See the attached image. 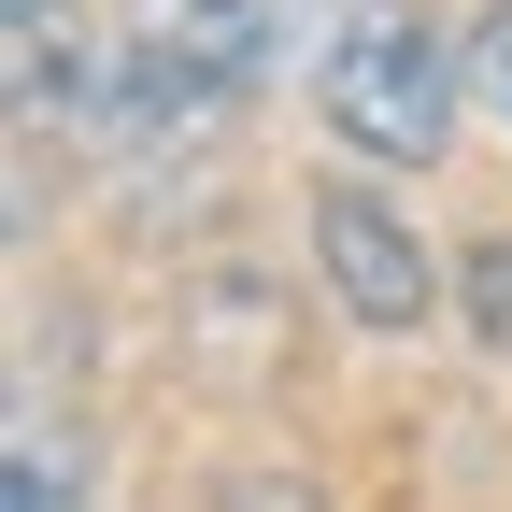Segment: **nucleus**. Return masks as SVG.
Segmentation results:
<instances>
[{"mask_svg":"<svg viewBox=\"0 0 512 512\" xmlns=\"http://www.w3.org/2000/svg\"><path fill=\"white\" fill-rule=\"evenodd\" d=\"M299 57H313V114L342 157L427 171L456 143V43L413 0H299Z\"/></svg>","mask_w":512,"mask_h":512,"instance_id":"obj_1","label":"nucleus"},{"mask_svg":"<svg viewBox=\"0 0 512 512\" xmlns=\"http://www.w3.org/2000/svg\"><path fill=\"white\" fill-rule=\"evenodd\" d=\"M313 271H328V299L356 313L370 342H413L441 299H456V271L427 256V228L399 200H370V185H313Z\"/></svg>","mask_w":512,"mask_h":512,"instance_id":"obj_2","label":"nucleus"},{"mask_svg":"<svg viewBox=\"0 0 512 512\" xmlns=\"http://www.w3.org/2000/svg\"><path fill=\"white\" fill-rule=\"evenodd\" d=\"M114 29L143 57H171V72H200V86H256L285 43V0H128Z\"/></svg>","mask_w":512,"mask_h":512,"instance_id":"obj_3","label":"nucleus"},{"mask_svg":"<svg viewBox=\"0 0 512 512\" xmlns=\"http://www.w3.org/2000/svg\"><path fill=\"white\" fill-rule=\"evenodd\" d=\"M456 313H470L484 356H512V242H470L456 256Z\"/></svg>","mask_w":512,"mask_h":512,"instance_id":"obj_4","label":"nucleus"},{"mask_svg":"<svg viewBox=\"0 0 512 512\" xmlns=\"http://www.w3.org/2000/svg\"><path fill=\"white\" fill-rule=\"evenodd\" d=\"M470 72H484V100L512 114V0H498V15H484V29H470Z\"/></svg>","mask_w":512,"mask_h":512,"instance_id":"obj_5","label":"nucleus"},{"mask_svg":"<svg viewBox=\"0 0 512 512\" xmlns=\"http://www.w3.org/2000/svg\"><path fill=\"white\" fill-rule=\"evenodd\" d=\"M498 128H512V114H498Z\"/></svg>","mask_w":512,"mask_h":512,"instance_id":"obj_6","label":"nucleus"}]
</instances>
